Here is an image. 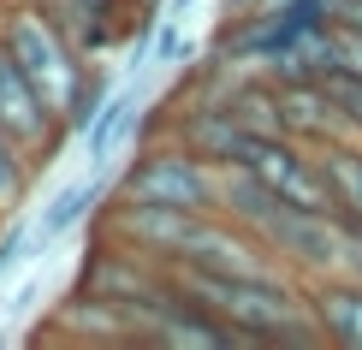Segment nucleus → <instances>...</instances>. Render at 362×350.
Instances as JSON below:
<instances>
[{
  "label": "nucleus",
  "mask_w": 362,
  "mask_h": 350,
  "mask_svg": "<svg viewBox=\"0 0 362 350\" xmlns=\"http://www.w3.org/2000/svg\"><path fill=\"white\" fill-rule=\"evenodd\" d=\"M119 202H148V208H220V166H208L202 155H190L178 136H143L113 173Z\"/></svg>",
  "instance_id": "f257e3e1"
},
{
  "label": "nucleus",
  "mask_w": 362,
  "mask_h": 350,
  "mask_svg": "<svg viewBox=\"0 0 362 350\" xmlns=\"http://www.w3.org/2000/svg\"><path fill=\"white\" fill-rule=\"evenodd\" d=\"M0 42H6V54L24 66V78L42 89V101H48L54 113H66L71 89H78L89 78V66H95V59H83L71 48V36L36 6V0H12V6L0 12Z\"/></svg>",
  "instance_id": "f03ea898"
},
{
  "label": "nucleus",
  "mask_w": 362,
  "mask_h": 350,
  "mask_svg": "<svg viewBox=\"0 0 362 350\" xmlns=\"http://www.w3.org/2000/svg\"><path fill=\"white\" fill-rule=\"evenodd\" d=\"M250 173L262 178L267 190H279L291 208H315V214H339L333 208V185H327V166L309 143H297L291 131H267L250 143Z\"/></svg>",
  "instance_id": "7ed1b4c3"
},
{
  "label": "nucleus",
  "mask_w": 362,
  "mask_h": 350,
  "mask_svg": "<svg viewBox=\"0 0 362 350\" xmlns=\"http://www.w3.org/2000/svg\"><path fill=\"white\" fill-rule=\"evenodd\" d=\"M148 101H155V95H148V71H125V78L113 83L107 107L89 119V131H83V161H89V173H101V178L119 173V161L143 143V113H148Z\"/></svg>",
  "instance_id": "20e7f679"
},
{
  "label": "nucleus",
  "mask_w": 362,
  "mask_h": 350,
  "mask_svg": "<svg viewBox=\"0 0 362 350\" xmlns=\"http://www.w3.org/2000/svg\"><path fill=\"white\" fill-rule=\"evenodd\" d=\"M0 131H12L18 143L30 148V161H36V173L54 161V148L66 143V119H59L48 101H42V89L24 78V66L6 54V42H0Z\"/></svg>",
  "instance_id": "39448f33"
},
{
  "label": "nucleus",
  "mask_w": 362,
  "mask_h": 350,
  "mask_svg": "<svg viewBox=\"0 0 362 350\" xmlns=\"http://www.w3.org/2000/svg\"><path fill=\"white\" fill-rule=\"evenodd\" d=\"M48 18L71 36V48L83 59H107L113 48H125L137 30L155 18V12H143L137 0H36Z\"/></svg>",
  "instance_id": "423d86ee"
},
{
  "label": "nucleus",
  "mask_w": 362,
  "mask_h": 350,
  "mask_svg": "<svg viewBox=\"0 0 362 350\" xmlns=\"http://www.w3.org/2000/svg\"><path fill=\"white\" fill-rule=\"evenodd\" d=\"M274 89H279V125L291 131L297 143L321 148V143L351 136V119H344V107L333 101L327 78H309V83H274Z\"/></svg>",
  "instance_id": "0eeeda50"
},
{
  "label": "nucleus",
  "mask_w": 362,
  "mask_h": 350,
  "mask_svg": "<svg viewBox=\"0 0 362 350\" xmlns=\"http://www.w3.org/2000/svg\"><path fill=\"white\" fill-rule=\"evenodd\" d=\"M303 291H309V315L321 327V339L339 350H362V279L327 273V279H309Z\"/></svg>",
  "instance_id": "6e6552de"
},
{
  "label": "nucleus",
  "mask_w": 362,
  "mask_h": 350,
  "mask_svg": "<svg viewBox=\"0 0 362 350\" xmlns=\"http://www.w3.org/2000/svg\"><path fill=\"white\" fill-rule=\"evenodd\" d=\"M107 190H113V178H101V173H83V178H71V185H59V190H54V202L36 214L42 250H54L66 232H78V226L95 220V214H101V202H107Z\"/></svg>",
  "instance_id": "1a4fd4ad"
},
{
  "label": "nucleus",
  "mask_w": 362,
  "mask_h": 350,
  "mask_svg": "<svg viewBox=\"0 0 362 350\" xmlns=\"http://www.w3.org/2000/svg\"><path fill=\"white\" fill-rule=\"evenodd\" d=\"M327 166V185H333V208L344 220L362 226V143L356 136H339V143H321L315 148Z\"/></svg>",
  "instance_id": "9d476101"
},
{
  "label": "nucleus",
  "mask_w": 362,
  "mask_h": 350,
  "mask_svg": "<svg viewBox=\"0 0 362 350\" xmlns=\"http://www.w3.org/2000/svg\"><path fill=\"white\" fill-rule=\"evenodd\" d=\"M36 255H48V250H42V232H36V214H30V208L6 214V220H0V279H12V273L30 267Z\"/></svg>",
  "instance_id": "9b49d317"
},
{
  "label": "nucleus",
  "mask_w": 362,
  "mask_h": 350,
  "mask_svg": "<svg viewBox=\"0 0 362 350\" xmlns=\"http://www.w3.org/2000/svg\"><path fill=\"white\" fill-rule=\"evenodd\" d=\"M30 178H36V161H30V148H24L12 131H0V214H18V208H24Z\"/></svg>",
  "instance_id": "f8f14e48"
},
{
  "label": "nucleus",
  "mask_w": 362,
  "mask_h": 350,
  "mask_svg": "<svg viewBox=\"0 0 362 350\" xmlns=\"http://www.w3.org/2000/svg\"><path fill=\"white\" fill-rule=\"evenodd\" d=\"M107 95H113V71H107V59H95V66H89V78L71 89L66 113H59V119H66V131H71V136H83V131H89V119L107 107Z\"/></svg>",
  "instance_id": "ddd939ff"
},
{
  "label": "nucleus",
  "mask_w": 362,
  "mask_h": 350,
  "mask_svg": "<svg viewBox=\"0 0 362 350\" xmlns=\"http://www.w3.org/2000/svg\"><path fill=\"white\" fill-rule=\"evenodd\" d=\"M327 89H333V101L344 107V119H351V136L362 143V78L356 71H327Z\"/></svg>",
  "instance_id": "4468645a"
},
{
  "label": "nucleus",
  "mask_w": 362,
  "mask_h": 350,
  "mask_svg": "<svg viewBox=\"0 0 362 350\" xmlns=\"http://www.w3.org/2000/svg\"><path fill=\"white\" fill-rule=\"evenodd\" d=\"M36 297H42V285H36V279H24L18 291H12L6 303H0V321H24V315L36 309Z\"/></svg>",
  "instance_id": "2eb2a0df"
},
{
  "label": "nucleus",
  "mask_w": 362,
  "mask_h": 350,
  "mask_svg": "<svg viewBox=\"0 0 362 350\" xmlns=\"http://www.w3.org/2000/svg\"><path fill=\"white\" fill-rule=\"evenodd\" d=\"M137 6H143V12H155V18H160V6H167V0H137Z\"/></svg>",
  "instance_id": "dca6fc26"
}]
</instances>
